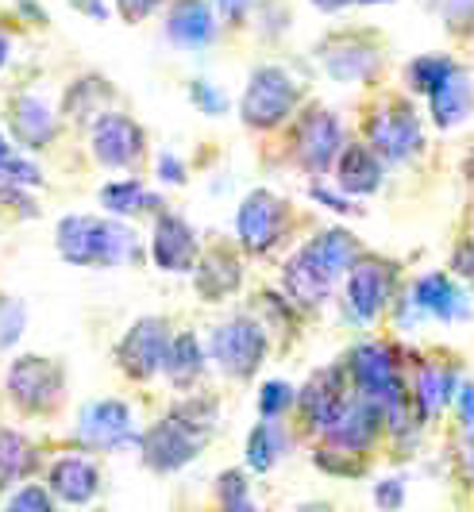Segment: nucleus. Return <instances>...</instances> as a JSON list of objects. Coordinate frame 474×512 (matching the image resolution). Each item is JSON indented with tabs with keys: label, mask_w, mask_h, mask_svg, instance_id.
I'll list each match as a JSON object with an SVG mask.
<instances>
[{
	"label": "nucleus",
	"mask_w": 474,
	"mask_h": 512,
	"mask_svg": "<svg viewBox=\"0 0 474 512\" xmlns=\"http://www.w3.org/2000/svg\"><path fill=\"white\" fill-rule=\"evenodd\" d=\"M58 255L74 266H120L139 258V243L124 224L93 220V216H66L58 224Z\"/></svg>",
	"instance_id": "f257e3e1"
},
{
	"label": "nucleus",
	"mask_w": 474,
	"mask_h": 512,
	"mask_svg": "<svg viewBox=\"0 0 474 512\" xmlns=\"http://www.w3.org/2000/svg\"><path fill=\"white\" fill-rule=\"evenodd\" d=\"M212 359L232 378H251L266 359V335L251 320H228L212 332Z\"/></svg>",
	"instance_id": "f03ea898"
},
{
	"label": "nucleus",
	"mask_w": 474,
	"mask_h": 512,
	"mask_svg": "<svg viewBox=\"0 0 474 512\" xmlns=\"http://www.w3.org/2000/svg\"><path fill=\"white\" fill-rule=\"evenodd\" d=\"M293 104H297V85L282 70L263 66L251 74V85L243 93V120L251 128H274L278 120L290 116Z\"/></svg>",
	"instance_id": "7ed1b4c3"
},
{
	"label": "nucleus",
	"mask_w": 474,
	"mask_h": 512,
	"mask_svg": "<svg viewBox=\"0 0 474 512\" xmlns=\"http://www.w3.org/2000/svg\"><path fill=\"white\" fill-rule=\"evenodd\" d=\"M8 393L24 412H51L62 397V370L39 355L16 359L8 370Z\"/></svg>",
	"instance_id": "20e7f679"
},
{
	"label": "nucleus",
	"mask_w": 474,
	"mask_h": 512,
	"mask_svg": "<svg viewBox=\"0 0 474 512\" xmlns=\"http://www.w3.org/2000/svg\"><path fill=\"white\" fill-rule=\"evenodd\" d=\"M367 135H370V151L386 154L390 162H405V158H413V154L421 151V124H417L413 108L401 101L378 108L370 116Z\"/></svg>",
	"instance_id": "39448f33"
},
{
	"label": "nucleus",
	"mask_w": 474,
	"mask_h": 512,
	"mask_svg": "<svg viewBox=\"0 0 474 512\" xmlns=\"http://www.w3.org/2000/svg\"><path fill=\"white\" fill-rule=\"evenodd\" d=\"M351 370H355V382L363 389V397H367L370 405L390 412V424L397 428L401 424L397 420V412H401V382H397L390 351H382V347H359L355 359H351Z\"/></svg>",
	"instance_id": "423d86ee"
},
{
	"label": "nucleus",
	"mask_w": 474,
	"mask_h": 512,
	"mask_svg": "<svg viewBox=\"0 0 474 512\" xmlns=\"http://www.w3.org/2000/svg\"><path fill=\"white\" fill-rule=\"evenodd\" d=\"M282 224H286V208H282V201H278L274 193H266V189H255V193L239 205V216H236L239 243H243L247 251H255V255H263L266 247L278 243Z\"/></svg>",
	"instance_id": "0eeeda50"
},
{
	"label": "nucleus",
	"mask_w": 474,
	"mask_h": 512,
	"mask_svg": "<svg viewBox=\"0 0 474 512\" xmlns=\"http://www.w3.org/2000/svg\"><path fill=\"white\" fill-rule=\"evenodd\" d=\"M166 347H170V332H166V320H139L132 332L124 335V343L116 347V359L120 366L132 374V378H151L162 370L166 362Z\"/></svg>",
	"instance_id": "6e6552de"
},
{
	"label": "nucleus",
	"mask_w": 474,
	"mask_h": 512,
	"mask_svg": "<svg viewBox=\"0 0 474 512\" xmlns=\"http://www.w3.org/2000/svg\"><path fill=\"white\" fill-rule=\"evenodd\" d=\"M201 443H205V436L189 432L185 424H178V420L170 416V420H162V424H155V428L147 432V439H143V459H147V466L158 470V474H170V470L185 466L189 459H197Z\"/></svg>",
	"instance_id": "1a4fd4ad"
},
{
	"label": "nucleus",
	"mask_w": 474,
	"mask_h": 512,
	"mask_svg": "<svg viewBox=\"0 0 474 512\" xmlns=\"http://www.w3.org/2000/svg\"><path fill=\"white\" fill-rule=\"evenodd\" d=\"M78 439L89 451H112L132 439V412L124 401H93L81 412Z\"/></svg>",
	"instance_id": "9d476101"
},
{
	"label": "nucleus",
	"mask_w": 474,
	"mask_h": 512,
	"mask_svg": "<svg viewBox=\"0 0 474 512\" xmlns=\"http://www.w3.org/2000/svg\"><path fill=\"white\" fill-rule=\"evenodd\" d=\"M336 151H340V120L332 112H324V108H313L301 120V131H297V158H301V166L324 174L332 166Z\"/></svg>",
	"instance_id": "9b49d317"
},
{
	"label": "nucleus",
	"mask_w": 474,
	"mask_h": 512,
	"mask_svg": "<svg viewBox=\"0 0 474 512\" xmlns=\"http://www.w3.org/2000/svg\"><path fill=\"white\" fill-rule=\"evenodd\" d=\"M143 151V131L135 128L128 116H116V112H108L97 120V128H93V154L105 162V166H132L135 158Z\"/></svg>",
	"instance_id": "f8f14e48"
},
{
	"label": "nucleus",
	"mask_w": 474,
	"mask_h": 512,
	"mask_svg": "<svg viewBox=\"0 0 474 512\" xmlns=\"http://www.w3.org/2000/svg\"><path fill=\"white\" fill-rule=\"evenodd\" d=\"M151 255H155L158 266L170 270V274L193 270V262H197V239H193V228L185 224L182 216H158L155 239H151Z\"/></svg>",
	"instance_id": "ddd939ff"
},
{
	"label": "nucleus",
	"mask_w": 474,
	"mask_h": 512,
	"mask_svg": "<svg viewBox=\"0 0 474 512\" xmlns=\"http://www.w3.org/2000/svg\"><path fill=\"white\" fill-rule=\"evenodd\" d=\"M390 297V282H386V270L378 262H363L351 270V282H347V305L355 312V320H374L382 305Z\"/></svg>",
	"instance_id": "4468645a"
},
{
	"label": "nucleus",
	"mask_w": 474,
	"mask_h": 512,
	"mask_svg": "<svg viewBox=\"0 0 474 512\" xmlns=\"http://www.w3.org/2000/svg\"><path fill=\"white\" fill-rule=\"evenodd\" d=\"M166 31L178 47H205L216 35V20H212V8L205 0H178L170 8V20H166Z\"/></svg>",
	"instance_id": "2eb2a0df"
},
{
	"label": "nucleus",
	"mask_w": 474,
	"mask_h": 512,
	"mask_svg": "<svg viewBox=\"0 0 474 512\" xmlns=\"http://www.w3.org/2000/svg\"><path fill=\"white\" fill-rule=\"evenodd\" d=\"M8 120H12L16 143H24L31 151L47 147L54 139V112L39 97H16L12 108H8Z\"/></svg>",
	"instance_id": "dca6fc26"
},
{
	"label": "nucleus",
	"mask_w": 474,
	"mask_h": 512,
	"mask_svg": "<svg viewBox=\"0 0 474 512\" xmlns=\"http://www.w3.org/2000/svg\"><path fill=\"white\" fill-rule=\"evenodd\" d=\"M378 54L370 51L359 35H340L328 51H324V70L336 81H363L367 74H374Z\"/></svg>",
	"instance_id": "f3484780"
},
{
	"label": "nucleus",
	"mask_w": 474,
	"mask_h": 512,
	"mask_svg": "<svg viewBox=\"0 0 474 512\" xmlns=\"http://www.w3.org/2000/svg\"><path fill=\"white\" fill-rule=\"evenodd\" d=\"M432 120L440 124V128H455L459 120H467L474 108V89L471 81H467V74H448L432 93Z\"/></svg>",
	"instance_id": "a211bd4d"
},
{
	"label": "nucleus",
	"mask_w": 474,
	"mask_h": 512,
	"mask_svg": "<svg viewBox=\"0 0 474 512\" xmlns=\"http://www.w3.org/2000/svg\"><path fill=\"white\" fill-rule=\"evenodd\" d=\"M51 493L66 505H85L97 493V470L85 459H58L51 466Z\"/></svg>",
	"instance_id": "6ab92c4d"
},
{
	"label": "nucleus",
	"mask_w": 474,
	"mask_h": 512,
	"mask_svg": "<svg viewBox=\"0 0 474 512\" xmlns=\"http://www.w3.org/2000/svg\"><path fill=\"white\" fill-rule=\"evenodd\" d=\"M301 255L309 258L328 282H336L343 270L355 262V239L347 231H324V235H316Z\"/></svg>",
	"instance_id": "aec40b11"
},
{
	"label": "nucleus",
	"mask_w": 474,
	"mask_h": 512,
	"mask_svg": "<svg viewBox=\"0 0 474 512\" xmlns=\"http://www.w3.org/2000/svg\"><path fill=\"white\" fill-rule=\"evenodd\" d=\"M413 301L421 312L428 316H440V320H455V316H467V297L455 289L451 278L444 274H428L417 282V293H413Z\"/></svg>",
	"instance_id": "412c9836"
},
{
	"label": "nucleus",
	"mask_w": 474,
	"mask_h": 512,
	"mask_svg": "<svg viewBox=\"0 0 474 512\" xmlns=\"http://www.w3.org/2000/svg\"><path fill=\"white\" fill-rule=\"evenodd\" d=\"M343 393H340V374L336 370H320L309 389H305V409L316 420V428H332L343 412Z\"/></svg>",
	"instance_id": "4be33fe9"
},
{
	"label": "nucleus",
	"mask_w": 474,
	"mask_h": 512,
	"mask_svg": "<svg viewBox=\"0 0 474 512\" xmlns=\"http://www.w3.org/2000/svg\"><path fill=\"white\" fill-rule=\"evenodd\" d=\"M340 185L347 189V193H374L378 189V181H382V166H378V158H374V151L370 147H363V143H355V147H347L340 158Z\"/></svg>",
	"instance_id": "5701e85b"
},
{
	"label": "nucleus",
	"mask_w": 474,
	"mask_h": 512,
	"mask_svg": "<svg viewBox=\"0 0 474 512\" xmlns=\"http://www.w3.org/2000/svg\"><path fill=\"white\" fill-rule=\"evenodd\" d=\"M239 278H243L239 262L232 255H224V251H212V255L197 266V289H201L205 301H220V297L236 293Z\"/></svg>",
	"instance_id": "b1692460"
},
{
	"label": "nucleus",
	"mask_w": 474,
	"mask_h": 512,
	"mask_svg": "<svg viewBox=\"0 0 474 512\" xmlns=\"http://www.w3.org/2000/svg\"><path fill=\"white\" fill-rule=\"evenodd\" d=\"M162 370L170 374V382L185 389L189 382H197V374L205 370V351H201V343H197V335H178V339H170V347H166V362H162Z\"/></svg>",
	"instance_id": "393cba45"
},
{
	"label": "nucleus",
	"mask_w": 474,
	"mask_h": 512,
	"mask_svg": "<svg viewBox=\"0 0 474 512\" xmlns=\"http://www.w3.org/2000/svg\"><path fill=\"white\" fill-rule=\"evenodd\" d=\"M455 397V374L444 366H424L417 378V405L424 416H440V409Z\"/></svg>",
	"instance_id": "a878e982"
},
{
	"label": "nucleus",
	"mask_w": 474,
	"mask_h": 512,
	"mask_svg": "<svg viewBox=\"0 0 474 512\" xmlns=\"http://www.w3.org/2000/svg\"><path fill=\"white\" fill-rule=\"evenodd\" d=\"M286 285H290V293L301 301V305H316V301H324V293H328V278L316 270L313 262L305 255H297L286 266Z\"/></svg>",
	"instance_id": "bb28decb"
},
{
	"label": "nucleus",
	"mask_w": 474,
	"mask_h": 512,
	"mask_svg": "<svg viewBox=\"0 0 474 512\" xmlns=\"http://www.w3.org/2000/svg\"><path fill=\"white\" fill-rule=\"evenodd\" d=\"M31 462H35V455H31V443L24 436L0 432V489L16 486L31 470Z\"/></svg>",
	"instance_id": "cd10ccee"
},
{
	"label": "nucleus",
	"mask_w": 474,
	"mask_h": 512,
	"mask_svg": "<svg viewBox=\"0 0 474 512\" xmlns=\"http://www.w3.org/2000/svg\"><path fill=\"white\" fill-rule=\"evenodd\" d=\"M282 447H286V436H282V428L266 416L263 424L247 436V462L255 466V470H270L274 462H278V455H282Z\"/></svg>",
	"instance_id": "c85d7f7f"
},
{
	"label": "nucleus",
	"mask_w": 474,
	"mask_h": 512,
	"mask_svg": "<svg viewBox=\"0 0 474 512\" xmlns=\"http://www.w3.org/2000/svg\"><path fill=\"white\" fill-rule=\"evenodd\" d=\"M101 205L108 212H116V216H132V212H139L143 205H155V201L143 193L139 181H112V185L101 189Z\"/></svg>",
	"instance_id": "c756f323"
},
{
	"label": "nucleus",
	"mask_w": 474,
	"mask_h": 512,
	"mask_svg": "<svg viewBox=\"0 0 474 512\" xmlns=\"http://www.w3.org/2000/svg\"><path fill=\"white\" fill-rule=\"evenodd\" d=\"M448 74H455V62L451 58H440V54H424L409 66V85L417 93H432Z\"/></svg>",
	"instance_id": "7c9ffc66"
},
{
	"label": "nucleus",
	"mask_w": 474,
	"mask_h": 512,
	"mask_svg": "<svg viewBox=\"0 0 474 512\" xmlns=\"http://www.w3.org/2000/svg\"><path fill=\"white\" fill-rule=\"evenodd\" d=\"M178 424H185L189 432H197V436H209L212 424H216V405L212 401H185L178 409L170 412Z\"/></svg>",
	"instance_id": "2f4dec72"
},
{
	"label": "nucleus",
	"mask_w": 474,
	"mask_h": 512,
	"mask_svg": "<svg viewBox=\"0 0 474 512\" xmlns=\"http://www.w3.org/2000/svg\"><path fill=\"white\" fill-rule=\"evenodd\" d=\"M20 332H24V305L0 293V351H8L20 339Z\"/></svg>",
	"instance_id": "473e14b6"
},
{
	"label": "nucleus",
	"mask_w": 474,
	"mask_h": 512,
	"mask_svg": "<svg viewBox=\"0 0 474 512\" xmlns=\"http://www.w3.org/2000/svg\"><path fill=\"white\" fill-rule=\"evenodd\" d=\"M216 493H220V505H224V509H232V512L251 509V497H247V478H243L239 470H228V474L220 478Z\"/></svg>",
	"instance_id": "72a5a7b5"
},
{
	"label": "nucleus",
	"mask_w": 474,
	"mask_h": 512,
	"mask_svg": "<svg viewBox=\"0 0 474 512\" xmlns=\"http://www.w3.org/2000/svg\"><path fill=\"white\" fill-rule=\"evenodd\" d=\"M293 401V389L286 382H270L263 385V397H259V409H263V416H270V420H278L282 412H286V405Z\"/></svg>",
	"instance_id": "f704fd0d"
},
{
	"label": "nucleus",
	"mask_w": 474,
	"mask_h": 512,
	"mask_svg": "<svg viewBox=\"0 0 474 512\" xmlns=\"http://www.w3.org/2000/svg\"><path fill=\"white\" fill-rule=\"evenodd\" d=\"M8 509H16V512H24V509L47 512V509H51V493H47V489H39V486H27V489H20L12 501H8Z\"/></svg>",
	"instance_id": "c9c22d12"
},
{
	"label": "nucleus",
	"mask_w": 474,
	"mask_h": 512,
	"mask_svg": "<svg viewBox=\"0 0 474 512\" xmlns=\"http://www.w3.org/2000/svg\"><path fill=\"white\" fill-rule=\"evenodd\" d=\"M444 16L451 31H463L474 24V0H444Z\"/></svg>",
	"instance_id": "e433bc0d"
},
{
	"label": "nucleus",
	"mask_w": 474,
	"mask_h": 512,
	"mask_svg": "<svg viewBox=\"0 0 474 512\" xmlns=\"http://www.w3.org/2000/svg\"><path fill=\"white\" fill-rule=\"evenodd\" d=\"M189 93H193V101L201 104L209 116L224 112V93H220V89H212L209 81H193V89H189Z\"/></svg>",
	"instance_id": "4c0bfd02"
},
{
	"label": "nucleus",
	"mask_w": 474,
	"mask_h": 512,
	"mask_svg": "<svg viewBox=\"0 0 474 512\" xmlns=\"http://www.w3.org/2000/svg\"><path fill=\"white\" fill-rule=\"evenodd\" d=\"M120 4V12H124V20H132V24H139L143 16H151L162 0H116Z\"/></svg>",
	"instance_id": "58836bf2"
},
{
	"label": "nucleus",
	"mask_w": 474,
	"mask_h": 512,
	"mask_svg": "<svg viewBox=\"0 0 474 512\" xmlns=\"http://www.w3.org/2000/svg\"><path fill=\"white\" fill-rule=\"evenodd\" d=\"M374 501H378L382 509H394V505H401V501H405V489H401V482H397V478H390V482H382V486L374 489Z\"/></svg>",
	"instance_id": "ea45409f"
},
{
	"label": "nucleus",
	"mask_w": 474,
	"mask_h": 512,
	"mask_svg": "<svg viewBox=\"0 0 474 512\" xmlns=\"http://www.w3.org/2000/svg\"><path fill=\"white\" fill-rule=\"evenodd\" d=\"M459 416H463V428L474 436V385L459 389Z\"/></svg>",
	"instance_id": "a19ab883"
},
{
	"label": "nucleus",
	"mask_w": 474,
	"mask_h": 512,
	"mask_svg": "<svg viewBox=\"0 0 474 512\" xmlns=\"http://www.w3.org/2000/svg\"><path fill=\"white\" fill-rule=\"evenodd\" d=\"M212 4H216V12H220V16H224V20H228V24H239V20H243V12H247V4H251V0H212Z\"/></svg>",
	"instance_id": "79ce46f5"
},
{
	"label": "nucleus",
	"mask_w": 474,
	"mask_h": 512,
	"mask_svg": "<svg viewBox=\"0 0 474 512\" xmlns=\"http://www.w3.org/2000/svg\"><path fill=\"white\" fill-rule=\"evenodd\" d=\"M158 170H162V178H166V181H185L182 166H178V158H170V154H162V162H158Z\"/></svg>",
	"instance_id": "37998d69"
},
{
	"label": "nucleus",
	"mask_w": 474,
	"mask_h": 512,
	"mask_svg": "<svg viewBox=\"0 0 474 512\" xmlns=\"http://www.w3.org/2000/svg\"><path fill=\"white\" fill-rule=\"evenodd\" d=\"M316 197H320L328 208H336V212H351V205H347L343 197H332V193H324V189H316Z\"/></svg>",
	"instance_id": "c03bdc74"
},
{
	"label": "nucleus",
	"mask_w": 474,
	"mask_h": 512,
	"mask_svg": "<svg viewBox=\"0 0 474 512\" xmlns=\"http://www.w3.org/2000/svg\"><path fill=\"white\" fill-rule=\"evenodd\" d=\"M316 8H324V12H340V8H347L351 0H313Z\"/></svg>",
	"instance_id": "a18cd8bd"
},
{
	"label": "nucleus",
	"mask_w": 474,
	"mask_h": 512,
	"mask_svg": "<svg viewBox=\"0 0 474 512\" xmlns=\"http://www.w3.org/2000/svg\"><path fill=\"white\" fill-rule=\"evenodd\" d=\"M4 62H8V35L0 31V66H4Z\"/></svg>",
	"instance_id": "49530a36"
},
{
	"label": "nucleus",
	"mask_w": 474,
	"mask_h": 512,
	"mask_svg": "<svg viewBox=\"0 0 474 512\" xmlns=\"http://www.w3.org/2000/svg\"><path fill=\"white\" fill-rule=\"evenodd\" d=\"M8 154H12V151H8V143H4V135H0V162H4Z\"/></svg>",
	"instance_id": "de8ad7c7"
},
{
	"label": "nucleus",
	"mask_w": 474,
	"mask_h": 512,
	"mask_svg": "<svg viewBox=\"0 0 474 512\" xmlns=\"http://www.w3.org/2000/svg\"><path fill=\"white\" fill-rule=\"evenodd\" d=\"M351 4H386V0H351Z\"/></svg>",
	"instance_id": "09e8293b"
},
{
	"label": "nucleus",
	"mask_w": 474,
	"mask_h": 512,
	"mask_svg": "<svg viewBox=\"0 0 474 512\" xmlns=\"http://www.w3.org/2000/svg\"><path fill=\"white\" fill-rule=\"evenodd\" d=\"M471 462H474V451H471Z\"/></svg>",
	"instance_id": "8fccbe9b"
}]
</instances>
